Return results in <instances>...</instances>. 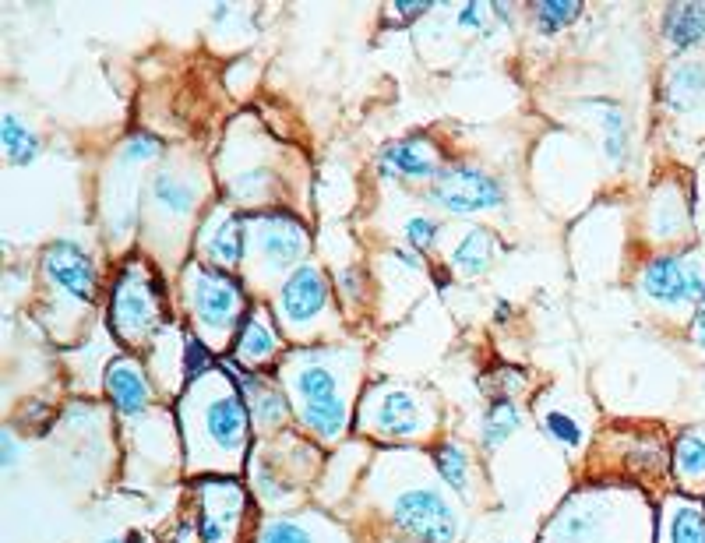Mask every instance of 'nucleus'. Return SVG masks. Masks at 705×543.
I'll list each match as a JSON object with an SVG mask.
<instances>
[{
    "mask_svg": "<svg viewBox=\"0 0 705 543\" xmlns=\"http://www.w3.org/2000/svg\"><path fill=\"white\" fill-rule=\"evenodd\" d=\"M293 395H297L300 420L307 431H314L321 441H335L346 431L349 402L342 395V385L335 371L321 357H304L290 374Z\"/></svg>",
    "mask_w": 705,
    "mask_h": 543,
    "instance_id": "nucleus-1",
    "label": "nucleus"
},
{
    "mask_svg": "<svg viewBox=\"0 0 705 543\" xmlns=\"http://www.w3.org/2000/svg\"><path fill=\"white\" fill-rule=\"evenodd\" d=\"M674 469L684 484L705 480V434H684V438L677 441Z\"/></svg>",
    "mask_w": 705,
    "mask_h": 543,
    "instance_id": "nucleus-23",
    "label": "nucleus"
},
{
    "mask_svg": "<svg viewBox=\"0 0 705 543\" xmlns=\"http://www.w3.org/2000/svg\"><path fill=\"white\" fill-rule=\"evenodd\" d=\"M438 233H441V226L427 216H413L406 223V240L416 247V251H431V247L438 244Z\"/></svg>",
    "mask_w": 705,
    "mask_h": 543,
    "instance_id": "nucleus-31",
    "label": "nucleus"
},
{
    "mask_svg": "<svg viewBox=\"0 0 705 543\" xmlns=\"http://www.w3.org/2000/svg\"><path fill=\"white\" fill-rule=\"evenodd\" d=\"M251 240L268 272H286V268H293L304 258L307 230L293 216H286V212H272V216L254 219Z\"/></svg>",
    "mask_w": 705,
    "mask_h": 543,
    "instance_id": "nucleus-7",
    "label": "nucleus"
},
{
    "mask_svg": "<svg viewBox=\"0 0 705 543\" xmlns=\"http://www.w3.org/2000/svg\"><path fill=\"white\" fill-rule=\"evenodd\" d=\"M328 307V279L318 265H300L279 293V318L293 328L311 325Z\"/></svg>",
    "mask_w": 705,
    "mask_h": 543,
    "instance_id": "nucleus-9",
    "label": "nucleus"
},
{
    "mask_svg": "<svg viewBox=\"0 0 705 543\" xmlns=\"http://www.w3.org/2000/svg\"><path fill=\"white\" fill-rule=\"evenodd\" d=\"M106 392H110L113 406H117L120 413H127V417L141 413L152 402L149 378H145V371L127 357L113 360V364L106 367Z\"/></svg>",
    "mask_w": 705,
    "mask_h": 543,
    "instance_id": "nucleus-14",
    "label": "nucleus"
},
{
    "mask_svg": "<svg viewBox=\"0 0 705 543\" xmlns=\"http://www.w3.org/2000/svg\"><path fill=\"white\" fill-rule=\"evenodd\" d=\"M15 438H11V431H4L0 434V462H4V466H15Z\"/></svg>",
    "mask_w": 705,
    "mask_h": 543,
    "instance_id": "nucleus-36",
    "label": "nucleus"
},
{
    "mask_svg": "<svg viewBox=\"0 0 705 543\" xmlns=\"http://www.w3.org/2000/svg\"><path fill=\"white\" fill-rule=\"evenodd\" d=\"M490 254H494V240H490V233L469 230L466 237L459 240V247L452 251V265L459 268L462 276H480V272H487Z\"/></svg>",
    "mask_w": 705,
    "mask_h": 543,
    "instance_id": "nucleus-20",
    "label": "nucleus"
},
{
    "mask_svg": "<svg viewBox=\"0 0 705 543\" xmlns=\"http://www.w3.org/2000/svg\"><path fill=\"white\" fill-rule=\"evenodd\" d=\"M339 290L346 293L349 300H360V276L353 272V268H346V272L339 276Z\"/></svg>",
    "mask_w": 705,
    "mask_h": 543,
    "instance_id": "nucleus-35",
    "label": "nucleus"
},
{
    "mask_svg": "<svg viewBox=\"0 0 705 543\" xmlns=\"http://www.w3.org/2000/svg\"><path fill=\"white\" fill-rule=\"evenodd\" d=\"M381 177H402V180H434L438 177V152L423 138H406L381 152L378 159Z\"/></svg>",
    "mask_w": 705,
    "mask_h": 543,
    "instance_id": "nucleus-13",
    "label": "nucleus"
},
{
    "mask_svg": "<svg viewBox=\"0 0 705 543\" xmlns=\"http://www.w3.org/2000/svg\"><path fill=\"white\" fill-rule=\"evenodd\" d=\"M43 268H46V279H50L64 297L78 300V304H92V300H96V290H99L96 261H92L75 240H57V244L46 247Z\"/></svg>",
    "mask_w": 705,
    "mask_h": 543,
    "instance_id": "nucleus-8",
    "label": "nucleus"
},
{
    "mask_svg": "<svg viewBox=\"0 0 705 543\" xmlns=\"http://www.w3.org/2000/svg\"><path fill=\"white\" fill-rule=\"evenodd\" d=\"M663 32H667L670 46L688 50V46L705 39V4H674L663 18Z\"/></svg>",
    "mask_w": 705,
    "mask_h": 543,
    "instance_id": "nucleus-18",
    "label": "nucleus"
},
{
    "mask_svg": "<svg viewBox=\"0 0 705 543\" xmlns=\"http://www.w3.org/2000/svg\"><path fill=\"white\" fill-rule=\"evenodd\" d=\"M603 131H607V156L614 163H624L628 156V127H624V113L610 106L607 117H603Z\"/></svg>",
    "mask_w": 705,
    "mask_h": 543,
    "instance_id": "nucleus-28",
    "label": "nucleus"
},
{
    "mask_svg": "<svg viewBox=\"0 0 705 543\" xmlns=\"http://www.w3.org/2000/svg\"><path fill=\"white\" fill-rule=\"evenodd\" d=\"M191 399L198 402L194 427H201L198 434L201 445L212 448V455H219V466L226 459H237L240 448L247 445V410L244 402H240V395L230 385H223V381H216V385L198 381Z\"/></svg>",
    "mask_w": 705,
    "mask_h": 543,
    "instance_id": "nucleus-2",
    "label": "nucleus"
},
{
    "mask_svg": "<svg viewBox=\"0 0 705 543\" xmlns=\"http://www.w3.org/2000/svg\"><path fill=\"white\" fill-rule=\"evenodd\" d=\"M392 519L420 543L459 540V515L434 487H413V491L399 494L392 505Z\"/></svg>",
    "mask_w": 705,
    "mask_h": 543,
    "instance_id": "nucleus-6",
    "label": "nucleus"
},
{
    "mask_svg": "<svg viewBox=\"0 0 705 543\" xmlns=\"http://www.w3.org/2000/svg\"><path fill=\"white\" fill-rule=\"evenodd\" d=\"M431 8H434L431 0H399V4H392V15L399 18V22H409V18L427 15Z\"/></svg>",
    "mask_w": 705,
    "mask_h": 543,
    "instance_id": "nucleus-34",
    "label": "nucleus"
},
{
    "mask_svg": "<svg viewBox=\"0 0 705 543\" xmlns=\"http://www.w3.org/2000/svg\"><path fill=\"white\" fill-rule=\"evenodd\" d=\"M149 198H152V209H156L159 216L187 219L194 212V201H198V187L180 180L177 173H159L149 187Z\"/></svg>",
    "mask_w": 705,
    "mask_h": 543,
    "instance_id": "nucleus-17",
    "label": "nucleus"
},
{
    "mask_svg": "<svg viewBox=\"0 0 705 543\" xmlns=\"http://www.w3.org/2000/svg\"><path fill=\"white\" fill-rule=\"evenodd\" d=\"M110 543H124V540H110Z\"/></svg>",
    "mask_w": 705,
    "mask_h": 543,
    "instance_id": "nucleus-38",
    "label": "nucleus"
},
{
    "mask_svg": "<svg viewBox=\"0 0 705 543\" xmlns=\"http://www.w3.org/2000/svg\"><path fill=\"white\" fill-rule=\"evenodd\" d=\"M208 367H212V353H208V346L198 343V339H187L184 343V374L187 378H201V374H208Z\"/></svg>",
    "mask_w": 705,
    "mask_h": 543,
    "instance_id": "nucleus-32",
    "label": "nucleus"
},
{
    "mask_svg": "<svg viewBox=\"0 0 705 543\" xmlns=\"http://www.w3.org/2000/svg\"><path fill=\"white\" fill-rule=\"evenodd\" d=\"M240 385L254 395V417H258V424L275 427L286 420V399L272 385H265L258 374H240Z\"/></svg>",
    "mask_w": 705,
    "mask_h": 543,
    "instance_id": "nucleus-21",
    "label": "nucleus"
},
{
    "mask_svg": "<svg viewBox=\"0 0 705 543\" xmlns=\"http://www.w3.org/2000/svg\"><path fill=\"white\" fill-rule=\"evenodd\" d=\"M667 543H705V515L691 501H670Z\"/></svg>",
    "mask_w": 705,
    "mask_h": 543,
    "instance_id": "nucleus-19",
    "label": "nucleus"
},
{
    "mask_svg": "<svg viewBox=\"0 0 705 543\" xmlns=\"http://www.w3.org/2000/svg\"><path fill=\"white\" fill-rule=\"evenodd\" d=\"M275 350H279V335H275V328L268 325L265 311L247 314L244 328H240V335H237V360L240 364L261 367L268 357H275Z\"/></svg>",
    "mask_w": 705,
    "mask_h": 543,
    "instance_id": "nucleus-16",
    "label": "nucleus"
},
{
    "mask_svg": "<svg viewBox=\"0 0 705 543\" xmlns=\"http://www.w3.org/2000/svg\"><path fill=\"white\" fill-rule=\"evenodd\" d=\"M237 491V484L201 487V536H205V543H233L240 512H244V498L233 501Z\"/></svg>",
    "mask_w": 705,
    "mask_h": 543,
    "instance_id": "nucleus-11",
    "label": "nucleus"
},
{
    "mask_svg": "<svg viewBox=\"0 0 705 543\" xmlns=\"http://www.w3.org/2000/svg\"><path fill=\"white\" fill-rule=\"evenodd\" d=\"M691 335H695V343L698 346H705V307L698 311V318H695V328H691Z\"/></svg>",
    "mask_w": 705,
    "mask_h": 543,
    "instance_id": "nucleus-37",
    "label": "nucleus"
},
{
    "mask_svg": "<svg viewBox=\"0 0 705 543\" xmlns=\"http://www.w3.org/2000/svg\"><path fill=\"white\" fill-rule=\"evenodd\" d=\"M110 325L124 343H141L159 325V283L145 265L124 268L110 300Z\"/></svg>",
    "mask_w": 705,
    "mask_h": 543,
    "instance_id": "nucleus-4",
    "label": "nucleus"
},
{
    "mask_svg": "<svg viewBox=\"0 0 705 543\" xmlns=\"http://www.w3.org/2000/svg\"><path fill=\"white\" fill-rule=\"evenodd\" d=\"M642 293L660 304H691L705 297V279L681 258H656L642 268Z\"/></svg>",
    "mask_w": 705,
    "mask_h": 543,
    "instance_id": "nucleus-10",
    "label": "nucleus"
},
{
    "mask_svg": "<svg viewBox=\"0 0 705 543\" xmlns=\"http://www.w3.org/2000/svg\"><path fill=\"white\" fill-rule=\"evenodd\" d=\"M371 420H374V431L385 434V438H409V434H420V427H423V413H420V406H416V399L406 392H395V388H388V392L381 395Z\"/></svg>",
    "mask_w": 705,
    "mask_h": 543,
    "instance_id": "nucleus-15",
    "label": "nucleus"
},
{
    "mask_svg": "<svg viewBox=\"0 0 705 543\" xmlns=\"http://www.w3.org/2000/svg\"><path fill=\"white\" fill-rule=\"evenodd\" d=\"M702 300H705V297H702ZM702 307H705V304H702Z\"/></svg>",
    "mask_w": 705,
    "mask_h": 543,
    "instance_id": "nucleus-39",
    "label": "nucleus"
},
{
    "mask_svg": "<svg viewBox=\"0 0 705 543\" xmlns=\"http://www.w3.org/2000/svg\"><path fill=\"white\" fill-rule=\"evenodd\" d=\"M543 431L554 441H561L564 448H575L582 441V427L575 424L572 417H564V413H547V417H543Z\"/></svg>",
    "mask_w": 705,
    "mask_h": 543,
    "instance_id": "nucleus-30",
    "label": "nucleus"
},
{
    "mask_svg": "<svg viewBox=\"0 0 705 543\" xmlns=\"http://www.w3.org/2000/svg\"><path fill=\"white\" fill-rule=\"evenodd\" d=\"M187 300H191V314L198 328L216 343L233 332V325L244 314V293L223 268L194 265L187 272Z\"/></svg>",
    "mask_w": 705,
    "mask_h": 543,
    "instance_id": "nucleus-3",
    "label": "nucleus"
},
{
    "mask_svg": "<svg viewBox=\"0 0 705 543\" xmlns=\"http://www.w3.org/2000/svg\"><path fill=\"white\" fill-rule=\"evenodd\" d=\"M487 15H490V4H462L459 25H462V29H476V32H480L483 25H487Z\"/></svg>",
    "mask_w": 705,
    "mask_h": 543,
    "instance_id": "nucleus-33",
    "label": "nucleus"
},
{
    "mask_svg": "<svg viewBox=\"0 0 705 543\" xmlns=\"http://www.w3.org/2000/svg\"><path fill=\"white\" fill-rule=\"evenodd\" d=\"M431 201L445 212H455V216H473V212L483 209H498L505 201V187L480 166L455 163L438 170L431 184Z\"/></svg>",
    "mask_w": 705,
    "mask_h": 543,
    "instance_id": "nucleus-5",
    "label": "nucleus"
},
{
    "mask_svg": "<svg viewBox=\"0 0 705 543\" xmlns=\"http://www.w3.org/2000/svg\"><path fill=\"white\" fill-rule=\"evenodd\" d=\"M674 96H670V103L674 106H688L691 99L698 96V92H705V67L702 64H684L674 71Z\"/></svg>",
    "mask_w": 705,
    "mask_h": 543,
    "instance_id": "nucleus-27",
    "label": "nucleus"
},
{
    "mask_svg": "<svg viewBox=\"0 0 705 543\" xmlns=\"http://www.w3.org/2000/svg\"><path fill=\"white\" fill-rule=\"evenodd\" d=\"M434 462H438V473H441V480H445L448 487H455V491H466V484H469V459L462 455V448L441 445L438 452H434Z\"/></svg>",
    "mask_w": 705,
    "mask_h": 543,
    "instance_id": "nucleus-26",
    "label": "nucleus"
},
{
    "mask_svg": "<svg viewBox=\"0 0 705 543\" xmlns=\"http://www.w3.org/2000/svg\"><path fill=\"white\" fill-rule=\"evenodd\" d=\"M582 15V4L579 0H543L533 8V18L543 32H557L564 25H572L575 18Z\"/></svg>",
    "mask_w": 705,
    "mask_h": 543,
    "instance_id": "nucleus-25",
    "label": "nucleus"
},
{
    "mask_svg": "<svg viewBox=\"0 0 705 543\" xmlns=\"http://www.w3.org/2000/svg\"><path fill=\"white\" fill-rule=\"evenodd\" d=\"M0 145H4L11 163H32V159L39 156V138L15 117V113H8V117L0 120Z\"/></svg>",
    "mask_w": 705,
    "mask_h": 543,
    "instance_id": "nucleus-22",
    "label": "nucleus"
},
{
    "mask_svg": "<svg viewBox=\"0 0 705 543\" xmlns=\"http://www.w3.org/2000/svg\"><path fill=\"white\" fill-rule=\"evenodd\" d=\"M519 427V406L512 399H498L483 417V445L498 448L501 441H508V434Z\"/></svg>",
    "mask_w": 705,
    "mask_h": 543,
    "instance_id": "nucleus-24",
    "label": "nucleus"
},
{
    "mask_svg": "<svg viewBox=\"0 0 705 543\" xmlns=\"http://www.w3.org/2000/svg\"><path fill=\"white\" fill-rule=\"evenodd\" d=\"M244 244H247L244 223L226 209H219L205 223V230H201V251H205L212 268H237L244 261Z\"/></svg>",
    "mask_w": 705,
    "mask_h": 543,
    "instance_id": "nucleus-12",
    "label": "nucleus"
},
{
    "mask_svg": "<svg viewBox=\"0 0 705 543\" xmlns=\"http://www.w3.org/2000/svg\"><path fill=\"white\" fill-rule=\"evenodd\" d=\"M258 543H314L311 529L300 526V522L293 519H275L265 526V533H261Z\"/></svg>",
    "mask_w": 705,
    "mask_h": 543,
    "instance_id": "nucleus-29",
    "label": "nucleus"
}]
</instances>
